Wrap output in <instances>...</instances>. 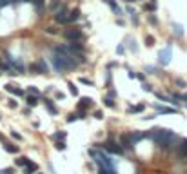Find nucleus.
Wrapping results in <instances>:
<instances>
[{
  "label": "nucleus",
  "mask_w": 187,
  "mask_h": 174,
  "mask_svg": "<svg viewBox=\"0 0 187 174\" xmlns=\"http://www.w3.org/2000/svg\"><path fill=\"white\" fill-rule=\"evenodd\" d=\"M49 60H51V65H53L55 71H65V69L71 71V69H75L78 65L75 62V58L65 51L64 45H55L53 47V56Z\"/></svg>",
  "instance_id": "1"
},
{
  "label": "nucleus",
  "mask_w": 187,
  "mask_h": 174,
  "mask_svg": "<svg viewBox=\"0 0 187 174\" xmlns=\"http://www.w3.org/2000/svg\"><path fill=\"white\" fill-rule=\"evenodd\" d=\"M67 16H69V9L67 7H58L55 13V22L58 24H67Z\"/></svg>",
  "instance_id": "2"
},
{
  "label": "nucleus",
  "mask_w": 187,
  "mask_h": 174,
  "mask_svg": "<svg viewBox=\"0 0 187 174\" xmlns=\"http://www.w3.org/2000/svg\"><path fill=\"white\" fill-rule=\"evenodd\" d=\"M64 36H65L69 42H80V40L84 38V34H82L80 29H67V31L64 33Z\"/></svg>",
  "instance_id": "3"
},
{
  "label": "nucleus",
  "mask_w": 187,
  "mask_h": 174,
  "mask_svg": "<svg viewBox=\"0 0 187 174\" xmlns=\"http://www.w3.org/2000/svg\"><path fill=\"white\" fill-rule=\"evenodd\" d=\"M171 56H173V54H171V47L167 45L165 49H162V51L158 53V62H160L162 65H167V64L171 62Z\"/></svg>",
  "instance_id": "4"
},
{
  "label": "nucleus",
  "mask_w": 187,
  "mask_h": 174,
  "mask_svg": "<svg viewBox=\"0 0 187 174\" xmlns=\"http://www.w3.org/2000/svg\"><path fill=\"white\" fill-rule=\"evenodd\" d=\"M104 149H105L109 154H122V153H124V149H122L120 145H116L113 140H109L107 143H104Z\"/></svg>",
  "instance_id": "5"
},
{
  "label": "nucleus",
  "mask_w": 187,
  "mask_h": 174,
  "mask_svg": "<svg viewBox=\"0 0 187 174\" xmlns=\"http://www.w3.org/2000/svg\"><path fill=\"white\" fill-rule=\"evenodd\" d=\"M5 91H7V93H13V94H16V96H24V89H20V87L15 85V84H7V85H5Z\"/></svg>",
  "instance_id": "6"
},
{
  "label": "nucleus",
  "mask_w": 187,
  "mask_h": 174,
  "mask_svg": "<svg viewBox=\"0 0 187 174\" xmlns=\"http://www.w3.org/2000/svg\"><path fill=\"white\" fill-rule=\"evenodd\" d=\"M80 18V9H71L69 11V16H67V24H73Z\"/></svg>",
  "instance_id": "7"
},
{
  "label": "nucleus",
  "mask_w": 187,
  "mask_h": 174,
  "mask_svg": "<svg viewBox=\"0 0 187 174\" xmlns=\"http://www.w3.org/2000/svg\"><path fill=\"white\" fill-rule=\"evenodd\" d=\"M120 147H122V149H127V151H133V142L129 140V136H122Z\"/></svg>",
  "instance_id": "8"
},
{
  "label": "nucleus",
  "mask_w": 187,
  "mask_h": 174,
  "mask_svg": "<svg viewBox=\"0 0 187 174\" xmlns=\"http://www.w3.org/2000/svg\"><path fill=\"white\" fill-rule=\"evenodd\" d=\"M156 111L162 114H176L178 113V109H175V107H160V105H156Z\"/></svg>",
  "instance_id": "9"
},
{
  "label": "nucleus",
  "mask_w": 187,
  "mask_h": 174,
  "mask_svg": "<svg viewBox=\"0 0 187 174\" xmlns=\"http://www.w3.org/2000/svg\"><path fill=\"white\" fill-rule=\"evenodd\" d=\"M15 163H16L18 167H27V165H31L33 162H31L29 158H25V156H20V158H16V160H15Z\"/></svg>",
  "instance_id": "10"
},
{
  "label": "nucleus",
  "mask_w": 187,
  "mask_h": 174,
  "mask_svg": "<svg viewBox=\"0 0 187 174\" xmlns=\"http://www.w3.org/2000/svg\"><path fill=\"white\" fill-rule=\"evenodd\" d=\"M89 105H93V100H91L89 96H82V100L78 102V107H80V109H85V107H89Z\"/></svg>",
  "instance_id": "11"
},
{
  "label": "nucleus",
  "mask_w": 187,
  "mask_h": 174,
  "mask_svg": "<svg viewBox=\"0 0 187 174\" xmlns=\"http://www.w3.org/2000/svg\"><path fill=\"white\" fill-rule=\"evenodd\" d=\"M67 136V133L65 131H58V133H55V134H51V140L53 142H64V138Z\"/></svg>",
  "instance_id": "12"
},
{
  "label": "nucleus",
  "mask_w": 187,
  "mask_h": 174,
  "mask_svg": "<svg viewBox=\"0 0 187 174\" xmlns=\"http://www.w3.org/2000/svg\"><path fill=\"white\" fill-rule=\"evenodd\" d=\"M4 151H5V153H9V154H16L20 149H18V145H13V143H4Z\"/></svg>",
  "instance_id": "13"
},
{
  "label": "nucleus",
  "mask_w": 187,
  "mask_h": 174,
  "mask_svg": "<svg viewBox=\"0 0 187 174\" xmlns=\"http://www.w3.org/2000/svg\"><path fill=\"white\" fill-rule=\"evenodd\" d=\"M25 100H27V105H29V107H35V105H38V100H40V96L29 94V96H27Z\"/></svg>",
  "instance_id": "14"
},
{
  "label": "nucleus",
  "mask_w": 187,
  "mask_h": 174,
  "mask_svg": "<svg viewBox=\"0 0 187 174\" xmlns=\"http://www.w3.org/2000/svg\"><path fill=\"white\" fill-rule=\"evenodd\" d=\"M105 4H107V5H109V7H111V9H113V11H115L116 15H118V16L122 15V9H120V7L116 5V2H115V0H105Z\"/></svg>",
  "instance_id": "15"
},
{
  "label": "nucleus",
  "mask_w": 187,
  "mask_h": 174,
  "mask_svg": "<svg viewBox=\"0 0 187 174\" xmlns=\"http://www.w3.org/2000/svg\"><path fill=\"white\" fill-rule=\"evenodd\" d=\"M45 107H47V111H49L51 114H58V109H56V105H55L51 100H45Z\"/></svg>",
  "instance_id": "16"
},
{
  "label": "nucleus",
  "mask_w": 187,
  "mask_h": 174,
  "mask_svg": "<svg viewBox=\"0 0 187 174\" xmlns=\"http://www.w3.org/2000/svg\"><path fill=\"white\" fill-rule=\"evenodd\" d=\"M144 109H145V105H144V103H138V105L129 107V113H131V114H135V113H142Z\"/></svg>",
  "instance_id": "17"
},
{
  "label": "nucleus",
  "mask_w": 187,
  "mask_h": 174,
  "mask_svg": "<svg viewBox=\"0 0 187 174\" xmlns=\"http://www.w3.org/2000/svg\"><path fill=\"white\" fill-rule=\"evenodd\" d=\"M142 138H145V134H142V133H133V134H129V140H131L133 143H136V142L142 140Z\"/></svg>",
  "instance_id": "18"
},
{
  "label": "nucleus",
  "mask_w": 187,
  "mask_h": 174,
  "mask_svg": "<svg viewBox=\"0 0 187 174\" xmlns=\"http://www.w3.org/2000/svg\"><path fill=\"white\" fill-rule=\"evenodd\" d=\"M36 65H38V69H40V73H42V74H45V73H47V64H45L42 58L36 62Z\"/></svg>",
  "instance_id": "19"
},
{
  "label": "nucleus",
  "mask_w": 187,
  "mask_h": 174,
  "mask_svg": "<svg viewBox=\"0 0 187 174\" xmlns=\"http://www.w3.org/2000/svg\"><path fill=\"white\" fill-rule=\"evenodd\" d=\"M36 171H38V165H36V163H31V165L25 167L24 174H33V172H36Z\"/></svg>",
  "instance_id": "20"
},
{
  "label": "nucleus",
  "mask_w": 187,
  "mask_h": 174,
  "mask_svg": "<svg viewBox=\"0 0 187 174\" xmlns=\"http://www.w3.org/2000/svg\"><path fill=\"white\" fill-rule=\"evenodd\" d=\"M67 87H69V93H71L73 96H78V87H76L73 82H69V84H67Z\"/></svg>",
  "instance_id": "21"
},
{
  "label": "nucleus",
  "mask_w": 187,
  "mask_h": 174,
  "mask_svg": "<svg viewBox=\"0 0 187 174\" xmlns=\"http://www.w3.org/2000/svg\"><path fill=\"white\" fill-rule=\"evenodd\" d=\"M104 103H105V107H111V109L115 107V100H113L111 96H105V98H104Z\"/></svg>",
  "instance_id": "22"
},
{
  "label": "nucleus",
  "mask_w": 187,
  "mask_h": 174,
  "mask_svg": "<svg viewBox=\"0 0 187 174\" xmlns=\"http://www.w3.org/2000/svg\"><path fill=\"white\" fill-rule=\"evenodd\" d=\"M173 27H175V33H176L178 36H182V34H184V29H182V25H178V24H173Z\"/></svg>",
  "instance_id": "23"
},
{
  "label": "nucleus",
  "mask_w": 187,
  "mask_h": 174,
  "mask_svg": "<svg viewBox=\"0 0 187 174\" xmlns=\"http://www.w3.org/2000/svg\"><path fill=\"white\" fill-rule=\"evenodd\" d=\"M29 93H31V94H35V96H40V98H42V94H40V91H38V89H36L35 85H29Z\"/></svg>",
  "instance_id": "24"
},
{
  "label": "nucleus",
  "mask_w": 187,
  "mask_h": 174,
  "mask_svg": "<svg viewBox=\"0 0 187 174\" xmlns=\"http://www.w3.org/2000/svg\"><path fill=\"white\" fill-rule=\"evenodd\" d=\"M55 149H56V151H64V149H65V143H64V142H55Z\"/></svg>",
  "instance_id": "25"
},
{
  "label": "nucleus",
  "mask_w": 187,
  "mask_h": 174,
  "mask_svg": "<svg viewBox=\"0 0 187 174\" xmlns=\"http://www.w3.org/2000/svg\"><path fill=\"white\" fill-rule=\"evenodd\" d=\"M58 7H60V0H51V9H55V11H56Z\"/></svg>",
  "instance_id": "26"
},
{
  "label": "nucleus",
  "mask_w": 187,
  "mask_h": 174,
  "mask_svg": "<svg viewBox=\"0 0 187 174\" xmlns=\"http://www.w3.org/2000/svg\"><path fill=\"white\" fill-rule=\"evenodd\" d=\"M153 44H155V38H153V36H145V45H149V47H151Z\"/></svg>",
  "instance_id": "27"
},
{
  "label": "nucleus",
  "mask_w": 187,
  "mask_h": 174,
  "mask_svg": "<svg viewBox=\"0 0 187 174\" xmlns=\"http://www.w3.org/2000/svg\"><path fill=\"white\" fill-rule=\"evenodd\" d=\"M93 116H95L96 120H102V118H104V113H102V111H95V113H93Z\"/></svg>",
  "instance_id": "28"
},
{
  "label": "nucleus",
  "mask_w": 187,
  "mask_h": 174,
  "mask_svg": "<svg viewBox=\"0 0 187 174\" xmlns=\"http://www.w3.org/2000/svg\"><path fill=\"white\" fill-rule=\"evenodd\" d=\"M31 71H33V73H35V74H42V73H40V69H38V65H36V64H33V65H31Z\"/></svg>",
  "instance_id": "29"
},
{
  "label": "nucleus",
  "mask_w": 187,
  "mask_h": 174,
  "mask_svg": "<svg viewBox=\"0 0 187 174\" xmlns=\"http://www.w3.org/2000/svg\"><path fill=\"white\" fill-rule=\"evenodd\" d=\"M80 84H84V85H93V82H91L89 78H80Z\"/></svg>",
  "instance_id": "30"
},
{
  "label": "nucleus",
  "mask_w": 187,
  "mask_h": 174,
  "mask_svg": "<svg viewBox=\"0 0 187 174\" xmlns=\"http://www.w3.org/2000/svg\"><path fill=\"white\" fill-rule=\"evenodd\" d=\"M11 136H13L15 140H22V134H20V133H16V131H11Z\"/></svg>",
  "instance_id": "31"
},
{
  "label": "nucleus",
  "mask_w": 187,
  "mask_h": 174,
  "mask_svg": "<svg viewBox=\"0 0 187 174\" xmlns=\"http://www.w3.org/2000/svg\"><path fill=\"white\" fill-rule=\"evenodd\" d=\"M76 120H78L76 114H69V116H67V122H76Z\"/></svg>",
  "instance_id": "32"
},
{
  "label": "nucleus",
  "mask_w": 187,
  "mask_h": 174,
  "mask_svg": "<svg viewBox=\"0 0 187 174\" xmlns=\"http://www.w3.org/2000/svg\"><path fill=\"white\" fill-rule=\"evenodd\" d=\"M35 2V5L38 7V9H42V5H44V0H33Z\"/></svg>",
  "instance_id": "33"
},
{
  "label": "nucleus",
  "mask_w": 187,
  "mask_h": 174,
  "mask_svg": "<svg viewBox=\"0 0 187 174\" xmlns=\"http://www.w3.org/2000/svg\"><path fill=\"white\" fill-rule=\"evenodd\" d=\"M16 105H18L16 100H9V107H11V109H16Z\"/></svg>",
  "instance_id": "34"
},
{
  "label": "nucleus",
  "mask_w": 187,
  "mask_h": 174,
  "mask_svg": "<svg viewBox=\"0 0 187 174\" xmlns=\"http://www.w3.org/2000/svg\"><path fill=\"white\" fill-rule=\"evenodd\" d=\"M149 22H151V24H155V25L158 24V20H156V16H149Z\"/></svg>",
  "instance_id": "35"
},
{
  "label": "nucleus",
  "mask_w": 187,
  "mask_h": 174,
  "mask_svg": "<svg viewBox=\"0 0 187 174\" xmlns=\"http://www.w3.org/2000/svg\"><path fill=\"white\" fill-rule=\"evenodd\" d=\"M135 78H138V80H142V82H144V80H145V76H144V74H142V73H138V74H135Z\"/></svg>",
  "instance_id": "36"
},
{
  "label": "nucleus",
  "mask_w": 187,
  "mask_h": 174,
  "mask_svg": "<svg viewBox=\"0 0 187 174\" xmlns=\"http://www.w3.org/2000/svg\"><path fill=\"white\" fill-rule=\"evenodd\" d=\"M47 167H49V172H51V174H56V171H55V167H53L51 163H47Z\"/></svg>",
  "instance_id": "37"
},
{
  "label": "nucleus",
  "mask_w": 187,
  "mask_h": 174,
  "mask_svg": "<svg viewBox=\"0 0 187 174\" xmlns=\"http://www.w3.org/2000/svg\"><path fill=\"white\" fill-rule=\"evenodd\" d=\"M116 53L122 54V53H124V45H118V47H116Z\"/></svg>",
  "instance_id": "38"
},
{
  "label": "nucleus",
  "mask_w": 187,
  "mask_h": 174,
  "mask_svg": "<svg viewBox=\"0 0 187 174\" xmlns=\"http://www.w3.org/2000/svg\"><path fill=\"white\" fill-rule=\"evenodd\" d=\"M13 172H15L13 169H4V171H2V174H13Z\"/></svg>",
  "instance_id": "39"
},
{
  "label": "nucleus",
  "mask_w": 187,
  "mask_h": 174,
  "mask_svg": "<svg viewBox=\"0 0 187 174\" xmlns=\"http://www.w3.org/2000/svg\"><path fill=\"white\" fill-rule=\"evenodd\" d=\"M176 85H180V87H185L187 84H185V82H182V80H176Z\"/></svg>",
  "instance_id": "40"
},
{
  "label": "nucleus",
  "mask_w": 187,
  "mask_h": 174,
  "mask_svg": "<svg viewBox=\"0 0 187 174\" xmlns=\"http://www.w3.org/2000/svg\"><path fill=\"white\" fill-rule=\"evenodd\" d=\"M144 91H147V93H151V85H147V84H144Z\"/></svg>",
  "instance_id": "41"
},
{
  "label": "nucleus",
  "mask_w": 187,
  "mask_h": 174,
  "mask_svg": "<svg viewBox=\"0 0 187 174\" xmlns=\"http://www.w3.org/2000/svg\"><path fill=\"white\" fill-rule=\"evenodd\" d=\"M45 31H47V33H53V34H55V33H56V29H53V27H47V29H45Z\"/></svg>",
  "instance_id": "42"
},
{
  "label": "nucleus",
  "mask_w": 187,
  "mask_h": 174,
  "mask_svg": "<svg viewBox=\"0 0 187 174\" xmlns=\"http://www.w3.org/2000/svg\"><path fill=\"white\" fill-rule=\"evenodd\" d=\"M7 4H16V2H22V0H5Z\"/></svg>",
  "instance_id": "43"
},
{
  "label": "nucleus",
  "mask_w": 187,
  "mask_h": 174,
  "mask_svg": "<svg viewBox=\"0 0 187 174\" xmlns=\"http://www.w3.org/2000/svg\"><path fill=\"white\" fill-rule=\"evenodd\" d=\"M125 2H129V4H133V2H138V0H125Z\"/></svg>",
  "instance_id": "44"
},
{
  "label": "nucleus",
  "mask_w": 187,
  "mask_h": 174,
  "mask_svg": "<svg viewBox=\"0 0 187 174\" xmlns=\"http://www.w3.org/2000/svg\"><path fill=\"white\" fill-rule=\"evenodd\" d=\"M2 140H4V138H2V134H0V142H2Z\"/></svg>",
  "instance_id": "45"
},
{
  "label": "nucleus",
  "mask_w": 187,
  "mask_h": 174,
  "mask_svg": "<svg viewBox=\"0 0 187 174\" xmlns=\"http://www.w3.org/2000/svg\"><path fill=\"white\" fill-rule=\"evenodd\" d=\"M0 174H2V171H0Z\"/></svg>",
  "instance_id": "46"
},
{
  "label": "nucleus",
  "mask_w": 187,
  "mask_h": 174,
  "mask_svg": "<svg viewBox=\"0 0 187 174\" xmlns=\"http://www.w3.org/2000/svg\"><path fill=\"white\" fill-rule=\"evenodd\" d=\"M0 118H2V116H0Z\"/></svg>",
  "instance_id": "47"
},
{
  "label": "nucleus",
  "mask_w": 187,
  "mask_h": 174,
  "mask_svg": "<svg viewBox=\"0 0 187 174\" xmlns=\"http://www.w3.org/2000/svg\"><path fill=\"white\" fill-rule=\"evenodd\" d=\"M0 74H2V73H0Z\"/></svg>",
  "instance_id": "48"
},
{
  "label": "nucleus",
  "mask_w": 187,
  "mask_h": 174,
  "mask_svg": "<svg viewBox=\"0 0 187 174\" xmlns=\"http://www.w3.org/2000/svg\"><path fill=\"white\" fill-rule=\"evenodd\" d=\"M38 174H40V172H38Z\"/></svg>",
  "instance_id": "49"
}]
</instances>
